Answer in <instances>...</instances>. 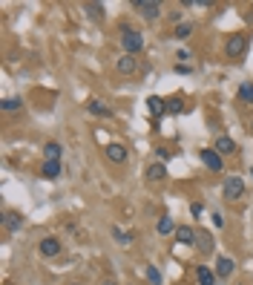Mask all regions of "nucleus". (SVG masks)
Wrapping results in <instances>:
<instances>
[{"instance_id": "obj_20", "label": "nucleus", "mask_w": 253, "mask_h": 285, "mask_svg": "<svg viewBox=\"0 0 253 285\" xmlns=\"http://www.w3.org/2000/svg\"><path fill=\"white\" fill-rule=\"evenodd\" d=\"M155 231H159V236H170V234H176L179 227H176V222L170 219V216H161L159 225H155Z\"/></svg>"}, {"instance_id": "obj_24", "label": "nucleus", "mask_w": 253, "mask_h": 285, "mask_svg": "<svg viewBox=\"0 0 253 285\" xmlns=\"http://www.w3.org/2000/svg\"><path fill=\"white\" fill-rule=\"evenodd\" d=\"M239 98L247 101V104H253V84H250V81H245V84L239 87Z\"/></svg>"}, {"instance_id": "obj_15", "label": "nucleus", "mask_w": 253, "mask_h": 285, "mask_svg": "<svg viewBox=\"0 0 253 285\" xmlns=\"http://www.w3.org/2000/svg\"><path fill=\"white\" fill-rule=\"evenodd\" d=\"M61 173H64L61 161H44V164H41V176H44V179H58Z\"/></svg>"}, {"instance_id": "obj_8", "label": "nucleus", "mask_w": 253, "mask_h": 285, "mask_svg": "<svg viewBox=\"0 0 253 285\" xmlns=\"http://www.w3.org/2000/svg\"><path fill=\"white\" fill-rule=\"evenodd\" d=\"M115 69H118V75H135L138 72V58L135 55H121V58L115 61Z\"/></svg>"}, {"instance_id": "obj_19", "label": "nucleus", "mask_w": 253, "mask_h": 285, "mask_svg": "<svg viewBox=\"0 0 253 285\" xmlns=\"http://www.w3.org/2000/svg\"><path fill=\"white\" fill-rule=\"evenodd\" d=\"M193 32H196V26H193L190 21H184V23H179V26L173 29V37H176V41H187Z\"/></svg>"}, {"instance_id": "obj_26", "label": "nucleus", "mask_w": 253, "mask_h": 285, "mask_svg": "<svg viewBox=\"0 0 253 285\" xmlns=\"http://www.w3.org/2000/svg\"><path fill=\"white\" fill-rule=\"evenodd\" d=\"M184 101H181V95H173V98H167V112H181Z\"/></svg>"}, {"instance_id": "obj_7", "label": "nucleus", "mask_w": 253, "mask_h": 285, "mask_svg": "<svg viewBox=\"0 0 253 285\" xmlns=\"http://www.w3.org/2000/svg\"><path fill=\"white\" fill-rule=\"evenodd\" d=\"M104 156H107L112 164H124V161H127V147L118 144V141H112V144L104 147Z\"/></svg>"}, {"instance_id": "obj_2", "label": "nucleus", "mask_w": 253, "mask_h": 285, "mask_svg": "<svg viewBox=\"0 0 253 285\" xmlns=\"http://www.w3.org/2000/svg\"><path fill=\"white\" fill-rule=\"evenodd\" d=\"M247 44H250V41H247L245 32H233V35L227 37V44H224V55H227V58H242L247 52Z\"/></svg>"}, {"instance_id": "obj_4", "label": "nucleus", "mask_w": 253, "mask_h": 285, "mask_svg": "<svg viewBox=\"0 0 253 285\" xmlns=\"http://www.w3.org/2000/svg\"><path fill=\"white\" fill-rule=\"evenodd\" d=\"M222 193H224V199L236 202V199L245 196V182H242L239 176H227V179H224V184H222Z\"/></svg>"}, {"instance_id": "obj_38", "label": "nucleus", "mask_w": 253, "mask_h": 285, "mask_svg": "<svg viewBox=\"0 0 253 285\" xmlns=\"http://www.w3.org/2000/svg\"><path fill=\"white\" fill-rule=\"evenodd\" d=\"M250 132H253V124H250Z\"/></svg>"}, {"instance_id": "obj_11", "label": "nucleus", "mask_w": 253, "mask_h": 285, "mask_svg": "<svg viewBox=\"0 0 253 285\" xmlns=\"http://www.w3.org/2000/svg\"><path fill=\"white\" fill-rule=\"evenodd\" d=\"M233 271H236V262H233L230 256H219V259H216V277L227 279Z\"/></svg>"}, {"instance_id": "obj_30", "label": "nucleus", "mask_w": 253, "mask_h": 285, "mask_svg": "<svg viewBox=\"0 0 253 285\" xmlns=\"http://www.w3.org/2000/svg\"><path fill=\"white\" fill-rule=\"evenodd\" d=\"M176 58H179V64H184V61H190L193 55H190L187 49H179V52H176Z\"/></svg>"}, {"instance_id": "obj_9", "label": "nucleus", "mask_w": 253, "mask_h": 285, "mask_svg": "<svg viewBox=\"0 0 253 285\" xmlns=\"http://www.w3.org/2000/svg\"><path fill=\"white\" fill-rule=\"evenodd\" d=\"M213 150H216L219 156H233L236 153V141H233L230 136H219V139L213 141Z\"/></svg>"}, {"instance_id": "obj_12", "label": "nucleus", "mask_w": 253, "mask_h": 285, "mask_svg": "<svg viewBox=\"0 0 253 285\" xmlns=\"http://www.w3.org/2000/svg\"><path fill=\"white\" fill-rule=\"evenodd\" d=\"M176 239H179L181 245H196V242H199V234H196L190 225H181L179 231H176Z\"/></svg>"}, {"instance_id": "obj_33", "label": "nucleus", "mask_w": 253, "mask_h": 285, "mask_svg": "<svg viewBox=\"0 0 253 285\" xmlns=\"http://www.w3.org/2000/svg\"><path fill=\"white\" fill-rule=\"evenodd\" d=\"M213 225H216V227H224V219L219 216V213H213Z\"/></svg>"}, {"instance_id": "obj_10", "label": "nucleus", "mask_w": 253, "mask_h": 285, "mask_svg": "<svg viewBox=\"0 0 253 285\" xmlns=\"http://www.w3.org/2000/svg\"><path fill=\"white\" fill-rule=\"evenodd\" d=\"M144 173H147V182H161V179H167V164L164 161H152Z\"/></svg>"}, {"instance_id": "obj_22", "label": "nucleus", "mask_w": 253, "mask_h": 285, "mask_svg": "<svg viewBox=\"0 0 253 285\" xmlns=\"http://www.w3.org/2000/svg\"><path fill=\"white\" fill-rule=\"evenodd\" d=\"M84 12H87L92 21H98V23L104 21V3H84Z\"/></svg>"}, {"instance_id": "obj_27", "label": "nucleus", "mask_w": 253, "mask_h": 285, "mask_svg": "<svg viewBox=\"0 0 253 285\" xmlns=\"http://www.w3.org/2000/svg\"><path fill=\"white\" fill-rule=\"evenodd\" d=\"M144 274H147V279H150L152 285H161V271H159V268H152V265H147V268H144Z\"/></svg>"}, {"instance_id": "obj_18", "label": "nucleus", "mask_w": 253, "mask_h": 285, "mask_svg": "<svg viewBox=\"0 0 253 285\" xmlns=\"http://www.w3.org/2000/svg\"><path fill=\"white\" fill-rule=\"evenodd\" d=\"M3 225H6V231L9 234H17L23 227V216L21 213H6V219H3Z\"/></svg>"}, {"instance_id": "obj_34", "label": "nucleus", "mask_w": 253, "mask_h": 285, "mask_svg": "<svg viewBox=\"0 0 253 285\" xmlns=\"http://www.w3.org/2000/svg\"><path fill=\"white\" fill-rule=\"evenodd\" d=\"M101 285H118V282H112V279H107V282H101Z\"/></svg>"}, {"instance_id": "obj_13", "label": "nucleus", "mask_w": 253, "mask_h": 285, "mask_svg": "<svg viewBox=\"0 0 253 285\" xmlns=\"http://www.w3.org/2000/svg\"><path fill=\"white\" fill-rule=\"evenodd\" d=\"M87 110L92 112V116H98V118H112V107H107V104L98 101V98H92V101L87 104Z\"/></svg>"}, {"instance_id": "obj_25", "label": "nucleus", "mask_w": 253, "mask_h": 285, "mask_svg": "<svg viewBox=\"0 0 253 285\" xmlns=\"http://www.w3.org/2000/svg\"><path fill=\"white\" fill-rule=\"evenodd\" d=\"M23 107V98H6L3 101V112H17Z\"/></svg>"}, {"instance_id": "obj_39", "label": "nucleus", "mask_w": 253, "mask_h": 285, "mask_svg": "<svg viewBox=\"0 0 253 285\" xmlns=\"http://www.w3.org/2000/svg\"><path fill=\"white\" fill-rule=\"evenodd\" d=\"M250 173H253V167H250Z\"/></svg>"}, {"instance_id": "obj_3", "label": "nucleus", "mask_w": 253, "mask_h": 285, "mask_svg": "<svg viewBox=\"0 0 253 285\" xmlns=\"http://www.w3.org/2000/svg\"><path fill=\"white\" fill-rule=\"evenodd\" d=\"M132 9H135L144 21H155V17L161 15V3H159V0H132Z\"/></svg>"}, {"instance_id": "obj_35", "label": "nucleus", "mask_w": 253, "mask_h": 285, "mask_svg": "<svg viewBox=\"0 0 253 285\" xmlns=\"http://www.w3.org/2000/svg\"><path fill=\"white\" fill-rule=\"evenodd\" d=\"M247 21H253V9H250V15H247Z\"/></svg>"}, {"instance_id": "obj_23", "label": "nucleus", "mask_w": 253, "mask_h": 285, "mask_svg": "<svg viewBox=\"0 0 253 285\" xmlns=\"http://www.w3.org/2000/svg\"><path fill=\"white\" fill-rule=\"evenodd\" d=\"M112 236H115L118 245H124V248H127V245H132V239H135V234H127V231H121L118 225H112Z\"/></svg>"}, {"instance_id": "obj_5", "label": "nucleus", "mask_w": 253, "mask_h": 285, "mask_svg": "<svg viewBox=\"0 0 253 285\" xmlns=\"http://www.w3.org/2000/svg\"><path fill=\"white\" fill-rule=\"evenodd\" d=\"M199 159H202V164H204L207 170H213V173H222V167H224V164H222V156H219L213 147H204L202 153H199Z\"/></svg>"}, {"instance_id": "obj_21", "label": "nucleus", "mask_w": 253, "mask_h": 285, "mask_svg": "<svg viewBox=\"0 0 253 285\" xmlns=\"http://www.w3.org/2000/svg\"><path fill=\"white\" fill-rule=\"evenodd\" d=\"M213 245H216V242H213V236H210L207 231H202V234H199V242H196V248L202 251V254H210V251H213Z\"/></svg>"}, {"instance_id": "obj_16", "label": "nucleus", "mask_w": 253, "mask_h": 285, "mask_svg": "<svg viewBox=\"0 0 253 285\" xmlns=\"http://www.w3.org/2000/svg\"><path fill=\"white\" fill-rule=\"evenodd\" d=\"M44 156H46V161H61L64 147H61L58 141H46V144H44Z\"/></svg>"}, {"instance_id": "obj_36", "label": "nucleus", "mask_w": 253, "mask_h": 285, "mask_svg": "<svg viewBox=\"0 0 253 285\" xmlns=\"http://www.w3.org/2000/svg\"><path fill=\"white\" fill-rule=\"evenodd\" d=\"M69 285H84V282H69Z\"/></svg>"}, {"instance_id": "obj_1", "label": "nucleus", "mask_w": 253, "mask_h": 285, "mask_svg": "<svg viewBox=\"0 0 253 285\" xmlns=\"http://www.w3.org/2000/svg\"><path fill=\"white\" fill-rule=\"evenodd\" d=\"M121 46H124V55H138L144 49V35L138 29H130L127 23H121Z\"/></svg>"}, {"instance_id": "obj_17", "label": "nucleus", "mask_w": 253, "mask_h": 285, "mask_svg": "<svg viewBox=\"0 0 253 285\" xmlns=\"http://www.w3.org/2000/svg\"><path fill=\"white\" fill-rule=\"evenodd\" d=\"M147 110H150L152 116H164V112H167V101H164V98H159V95H150V98H147Z\"/></svg>"}, {"instance_id": "obj_28", "label": "nucleus", "mask_w": 253, "mask_h": 285, "mask_svg": "<svg viewBox=\"0 0 253 285\" xmlns=\"http://www.w3.org/2000/svg\"><path fill=\"white\" fill-rule=\"evenodd\" d=\"M190 213H193L196 219H199V216L204 213V205H202V202H193V205H190Z\"/></svg>"}, {"instance_id": "obj_6", "label": "nucleus", "mask_w": 253, "mask_h": 285, "mask_svg": "<svg viewBox=\"0 0 253 285\" xmlns=\"http://www.w3.org/2000/svg\"><path fill=\"white\" fill-rule=\"evenodd\" d=\"M61 239L58 236H44L41 239V245H37V251H41V256H46V259H52V256H58L61 254Z\"/></svg>"}, {"instance_id": "obj_14", "label": "nucleus", "mask_w": 253, "mask_h": 285, "mask_svg": "<svg viewBox=\"0 0 253 285\" xmlns=\"http://www.w3.org/2000/svg\"><path fill=\"white\" fill-rule=\"evenodd\" d=\"M196 279L199 285H216V271H210L207 265H196Z\"/></svg>"}, {"instance_id": "obj_31", "label": "nucleus", "mask_w": 253, "mask_h": 285, "mask_svg": "<svg viewBox=\"0 0 253 285\" xmlns=\"http://www.w3.org/2000/svg\"><path fill=\"white\" fill-rule=\"evenodd\" d=\"M181 15H184V12H181V9H176V12H170V21L179 26V23H184V21H181Z\"/></svg>"}, {"instance_id": "obj_29", "label": "nucleus", "mask_w": 253, "mask_h": 285, "mask_svg": "<svg viewBox=\"0 0 253 285\" xmlns=\"http://www.w3.org/2000/svg\"><path fill=\"white\" fill-rule=\"evenodd\" d=\"M155 156H159L161 161H167V159H170V156H173V153H170L167 147H155Z\"/></svg>"}, {"instance_id": "obj_32", "label": "nucleus", "mask_w": 253, "mask_h": 285, "mask_svg": "<svg viewBox=\"0 0 253 285\" xmlns=\"http://www.w3.org/2000/svg\"><path fill=\"white\" fill-rule=\"evenodd\" d=\"M176 72H179V75H190V66L187 64H176Z\"/></svg>"}, {"instance_id": "obj_37", "label": "nucleus", "mask_w": 253, "mask_h": 285, "mask_svg": "<svg viewBox=\"0 0 253 285\" xmlns=\"http://www.w3.org/2000/svg\"><path fill=\"white\" fill-rule=\"evenodd\" d=\"M236 285H245V282H236Z\"/></svg>"}]
</instances>
